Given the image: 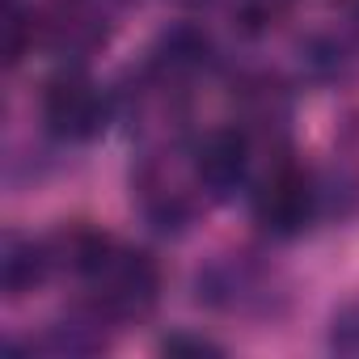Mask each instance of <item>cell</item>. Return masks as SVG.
<instances>
[{
    "label": "cell",
    "instance_id": "obj_10",
    "mask_svg": "<svg viewBox=\"0 0 359 359\" xmlns=\"http://www.w3.org/2000/svg\"><path fill=\"white\" fill-rule=\"evenodd\" d=\"M97 5H102V0H97ZM118 5H127V0H118Z\"/></svg>",
    "mask_w": 359,
    "mask_h": 359
},
{
    "label": "cell",
    "instance_id": "obj_4",
    "mask_svg": "<svg viewBox=\"0 0 359 359\" xmlns=\"http://www.w3.org/2000/svg\"><path fill=\"white\" fill-rule=\"evenodd\" d=\"M34 13V47L60 60H85L106 43V13L97 0H43Z\"/></svg>",
    "mask_w": 359,
    "mask_h": 359
},
{
    "label": "cell",
    "instance_id": "obj_6",
    "mask_svg": "<svg viewBox=\"0 0 359 359\" xmlns=\"http://www.w3.org/2000/svg\"><path fill=\"white\" fill-rule=\"evenodd\" d=\"M51 271H55V258H51L47 241L22 237V233H9L0 241V287H5V296L18 300V296L34 292Z\"/></svg>",
    "mask_w": 359,
    "mask_h": 359
},
{
    "label": "cell",
    "instance_id": "obj_7",
    "mask_svg": "<svg viewBox=\"0 0 359 359\" xmlns=\"http://www.w3.org/2000/svg\"><path fill=\"white\" fill-rule=\"evenodd\" d=\"M330 346H334L338 355H359V304H346L342 313H334Z\"/></svg>",
    "mask_w": 359,
    "mask_h": 359
},
{
    "label": "cell",
    "instance_id": "obj_5",
    "mask_svg": "<svg viewBox=\"0 0 359 359\" xmlns=\"http://www.w3.org/2000/svg\"><path fill=\"white\" fill-rule=\"evenodd\" d=\"M191 165H195V177H199L203 195L229 199V195H237L241 187L254 182V140H250V131H241V127L208 131V135L195 144Z\"/></svg>",
    "mask_w": 359,
    "mask_h": 359
},
{
    "label": "cell",
    "instance_id": "obj_8",
    "mask_svg": "<svg viewBox=\"0 0 359 359\" xmlns=\"http://www.w3.org/2000/svg\"><path fill=\"white\" fill-rule=\"evenodd\" d=\"M338 156H342V165L359 177V114H351V118L342 123V131H338Z\"/></svg>",
    "mask_w": 359,
    "mask_h": 359
},
{
    "label": "cell",
    "instance_id": "obj_9",
    "mask_svg": "<svg viewBox=\"0 0 359 359\" xmlns=\"http://www.w3.org/2000/svg\"><path fill=\"white\" fill-rule=\"evenodd\" d=\"M165 355H220V346H216V342H208V338L173 334V338H165Z\"/></svg>",
    "mask_w": 359,
    "mask_h": 359
},
{
    "label": "cell",
    "instance_id": "obj_3",
    "mask_svg": "<svg viewBox=\"0 0 359 359\" xmlns=\"http://www.w3.org/2000/svg\"><path fill=\"white\" fill-rule=\"evenodd\" d=\"M43 118H47V127L60 140L81 144V140L102 135V127L110 123V97L81 68H68V72L47 81V89H43Z\"/></svg>",
    "mask_w": 359,
    "mask_h": 359
},
{
    "label": "cell",
    "instance_id": "obj_2",
    "mask_svg": "<svg viewBox=\"0 0 359 359\" xmlns=\"http://www.w3.org/2000/svg\"><path fill=\"white\" fill-rule=\"evenodd\" d=\"M131 191H135V203L148 216V224L161 229V233H182L191 224V216H195L199 195H203L199 177H195V165L177 169L173 161H161V156H148L135 169Z\"/></svg>",
    "mask_w": 359,
    "mask_h": 359
},
{
    "label": "cell",
    "instance_id": "obj_1",
    "mask_svg": "<svg viewBox=\"0 0 359 359\" xmlns=\"http://www.w3.org/2000/svg\"><path fill=\"white\" fill-rule=\"evenodd\" d=\"M338 199L355 203V191L346 182H334V177L309 173L283 156L271 161L262 177H254V220L262 224V233L283 241L300 237L325 216H351V208H342Z\"/></svg>",
    "mask_w": 359,
    "mask_h": 359
}]
</instances>
